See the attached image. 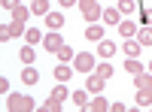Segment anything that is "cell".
I'll list each match as a JSON object with an SVG mask.
<instances>
[{"label": "cell", "instance_id": "d6986e66", "mask_svg": "<svg viewBox=\"0 0 152 112\" xmlns=\"http://www.w3.org/2000/svg\"><path fill=\"white\" fill-rule=\"evenodd\" d=\"M70 76H73V70H70L67 64H58V67H55V79H58V82H67Z\"/></svg>", "mask_w": 152, "mask_h": 112}, {"label": "cell", "instance_id": "f546056e", "mask_svg": "<svg viewBox=\"0 0 152 112\" xmlns=\"http://www.w3.org/2000/svg\"><path fill=\"white\" fill-rule=\"evenodd\" d=\"M43 112H61V103H58V100H52V97H49V103L43 106Z\"/></svg>", "mask_w": 152, "mask_h": 112}, {"label": "cell", "instance_id": "7402d4cb", "mask_svg": "<svg viewBox=\"0 0 152 112\" xmlns=\"http://www.w3.org/2000/svg\"><path fill=\"white\" fill-rule=\"evenodd\" d=\"M134 85H137V88H152V73H149V76H146V73H137Z\"/></svg>", "mask_w": 152, "mask_h": 112}, {"label": "cell", "instance_id": "5bb4252c", "mask_svg": "<svg viewBox=\"0 0 152 112\" xmlns=\"http://www.w3.org/2000/svg\"><path fill=\"white\" fill-rule=\"evenodd\" d=\"M104 76H97V73H94V76H88V91H91V94H100V91H104Z\"/></svg>", "mask_w": 152, "mask_h": 112}, {"label": "cell", "instance_id": "4316f807", "mask_svg": "<svg viewBox=\"0 0 152 112\" xmlns=\"http://www.w3.org/2000/svg\"><path fill=\"white\" fill-rule=\"evenodd\" d=\"M21 79H24V85H34L37 79H40V73H37L34 67H28V70H24V73H21Z\"/></svg>", "mask_w": 152, "mask_h": 112}, {"label": "cell", "instance_id": "ffe728a7", "mask_svg": "<svg viewBox=\"0 0 152 112\" xmlns=\"http://www.w3.org/2000/svg\"><path fill=\"white\" fill-rule=\"evenodd\" d=\"M137 43L140 46H152V27H140L137 30Z\"/></svg>", "mask_w": 152, "mask_h": 112}, {"label": "cell", "instance_id": "277c9868", "mask_svg": "<svg viewBox=\"0 0 152 112\" xmlns=\"http://www.w3.org/2000/svg\"><path fill=\"white\" fill-rule=\"evenodd\" d=\"M73 70L76 73H91L94 70V58L88 55V52H79V55L73 58Z\"/></svg>", "mask_w": 152, "mask_h": 112}, {"label": "cell", "instance_id": "9c48e42d", "mask_svg": "<svg viewBox=\"0 0 152 112\" xmlns=\"http://www.w3.org/2000/svg\"><path fill=\"white\" fill-rule=\"evenodd\" d=\"M140 43H137V40H125V48H122V52H125V58H140Z\"/></svg>", "mask_w": 152, "mask_h": 112}, {"label": "cell", "instance_id": "8fae6325", "mask_svg": "<svg viewBox=\"0 0 152 112\" xmlns=\"http://www.w3.org/2000/svg\"><path fill=\"white\" fill-rule=\"evenodd\" d=\"M85 109H88V112H107V109H110V103H107L104 97L97 94L94 100H88V106H85Z\"/></svg>", "mask_w": 152, "mask_h": 112}, {"label": "cell", "instance_id": "8992f818", "mask_svg": "<svg viewBox=\"0 0 152 112\" xmlns=\"http://www.w3.org/2000/svg\"><path fill=\"white\" fill-rule=\"evenodd\" d=\"M137 30H140V24H134L131 18H122V21H119V33L125 36V40H134Z\"/></svg>", "mask_w": 152, "mask_h": 112}, {"label": "cell", "instance_id": "3957f363", "mask_svg": "<svg viewBox=\"0 0 152 112\" xmlns=\"http://www.w3.org/2000/svg\"><path fill=\"white\" fill-rule=\"evenodd\" d=\"M24 21H9V24H3V30H0V40H12V36H24Z\"/></svg>", "mask_w": 152, "mask_h": 112}, {"label": "cell", "instance_id": "1f68e13d", "mask_svg": "<svg viewBox=\"0 0 152 112\" xmlns=\"http://www.w3.org/2000/svg\"><path fill=\"white\" fill-rule=\"evenodd\" d=\"M110 112H125V103H110Z\"/></svg>", "mask_w": 152, "mask_h": 112}, {"label": "cell", "instance_id": "9a60e30c", "mask_svg": "<svg viewBox=\"0 0 152 112\" xmlns=\"http://www.w3.org/2000/svg\"><path fill=\"white\" fill-rule=\"evenodd\" d=\"M85 36H88L91 43H100V40H104V27H97V24H88V27H85Z\"/></svg>", "mask_w": 152, "mask_h": 112}, {"label": "cell", "instance_id": "30bf717a", "mask_svg": "<svg viewBox=\"0 0 152 112\" xmlns=\"http://www.w3.org/2000/svg\"><path fill=\"white\" fill-rule=\"evenodd\" d=\"M104 21H107V24H116V27H119V21H122V12H119V6H110V9H104Z\"/></svg>", "mask_w": 152, "mask_h": 112}, {"label": "cell", "instance_id": "4fadbf2b", "mask_svg": "<svg viewBox=\"0 0 152 112\" xmlns=\"http://www.w3.org/2000/svg\"><path fill=\"white\" fill-rule=\"evenodd\" d=\"M46 27H52V30L64 27V15H61V12H49L46 15Z\"/></svg>", "mask_w": 152, "mask_h": 112}, {"label": "cell", "instance_id": "836d02e7", "mask_svg": "<svg viewBox=\"0 0 152 112\" xmlns=\"http://www.w3.org/2000/svg\"><path fill=\"white\" fill-rule=\"evenodd\" d=\"M149 73H152V61H149Z\"/></svg>", "mask_w": 152, "mask_h": 112}, {"label": "cell", "instance_id": "d6a6232c", "mask_svg": "<svg viewBox=\"0 0 152 112\" xmlns=\"http://www.w3.org/2000/svg\"><path fill=\"white\" fill-rule=\"evenodd\" d=\"M61 6H76V0H58Z\"/></svg>", "mask_w": 152, "mask_h": 112}, {"label": "cell", "instance_id": "44dd1931", "mask_svg": "<svg viewBox=\"0 0 152 112\" xmlns=\"http://www.w3.org/2000/svg\"><path fill=\"white\" fill-rule=\"evenodd\" d=\"M31 12H37V15H49V0H34Z\"/></svg>", "mask_w": 152, "mask_h": 112}, {"label": "cell", "instance_id": "cb8c5ba5", "mask_svg": "<svg viewBox=\"0 0 152 112\" xmlns=\"http://www.w3.org/2000/svg\"><path fill=\"white\" fill-rule=\"evenodd\" d=\"M28 15H31L28 6H15L12 9V21H28Z\"/></svg>", "mask_w": 152, "mask_h": 112}, {"label": "cell", "instance_id": "f1b7e54d", "mask_svg": "<svg viewBox=\"0 0 152 112\" xmlns=\"http://www.w3.org/2000/svg\"><path fill=\"white\" fill-rule=\"evenodd\" d=\"M52 100H58V103H61V100H67V88H64V82H61L58 88L52 91Z\"/></svg>", "mask_w": 152, "mask_h": 112}, {"label": "cell", "instance_id": "603a6c76", "mask_svg": "<svg viewBox=\"0 0 152 112\" xmlns=\"http://www.w3.org/2000/svg\"><path fill=\"white\" fill-rule=\"evenodd\" d=\"M24 40H28V46H34V43H43V33L37 30V27H28V30H24Z\"/></svg>", "mask_w": 152, "mask_h": 112}, {"label": "cell", "instance_id": "484cf974", "mask_svg": "<svg viewBox=\"0 0 152 112\" xmlns=\"http://www.w3.org/2000/svg\"><path fill=\"white\" fill-rule=\"evenodd\" d=\"M18 55H21V61H24V64H34V58H37V52H34V46H24V48H21Z\"/></svg>", "mask_w": 152, "mask_h": 112}, {"label": "cell", "instance_id": "7a4b0ae2", "mask_svg": "<svg viewBox=\"0 0 152 112\" xmlns=\"http://www.w3.org/2000/svg\"><path fill=\"white\" fill-rule=\"evenodd\" d=\"M6 109H12V112H31V109H34V103L28 100V97H21V94H9Z\"/></svg>", "mask_w": 152, "mask_h": 112}, {"label": "cell", "instance_id": "ba28073f", "mask_svg": "<svg viewBox=\"0 0 152 112\" xmlns=\"http://www.w3.org/2000/svg\"><path fill=\"white\" fill-rule=\"evenodd\" d=\"M97 55L104 58V61H110L113 55H116V46H113L110 40H100V43H97Z\"/></svg>", "mask_w": 152, "mask_h": 112}, {"label": "cell", "instance_id": "5b68a950", "mask_svg": "<svg viewBox=\"0 0 152 112\" xmlns=\"http://www.w3.org/2000/svg\"><path fill=\"white\" fill-rule=\"evenodd\" d=\"M43 46H46V52H52V55H55L58 48L64 46V40H61V33H58V30H52V33H46V36H43Z\"/></svg>", "mask_w": 152, "mask_h": 112}, {"label": "cell", "instance_id": "83f0119b", "mask_svg": "<svg viewBox=\"0 0 152 112\" xmlns=\"http://www.w3.org/2000/svg\"><path fill=\"white\" fill-rule=\"evenodd\" d=\"M94 73H97V76H104V79H110V76H113V64H110V61H104Z\"/></svg>", "mask_w": 152, "mask_h": 112}, {"label": "cell", "instance_id": "4dcf8cb0", "mask_svg": "<svg viewBox=\"0 0 152 112\" xmlns=\"http://www.w3.org/2000/svg\"><path fill=\"white\" fill-rule=\"evenodd\" d=\"M0 6H3V9H9V12H12V9H15V6H21V3H18V0H0Z\"/></svg>", "mask_w": 152, "mask_h": 112}, {"label": "cell", "instance_id": "2e32d148", "mask_svg": "<svg viewBox=\"0 0 152 112\" xmlns=\"http://www.w3.org/2000/svg\"><path fill=\"white\" fill-rule=\"evenodd\" d=\"M140 27H152V6L140 3Z\"/></svg>", "mask_w": 152, "mask_h": 112}, {"label": "cell", "instance_id": "d4e9b609", "mask_svg": "<svg viewBox=\"0 0 152 112\" xmlns=\"http://www.w3.org/2000/svg\"><path fill=\"white\" fill-rule=\"evenodd\" d=\"M70 97H73V103H76V109H85V106H88V97H85V91H73Z\"/></svg>", "mask_w": 152, "mask_h": 112}, {"label": "cell", "instance_id": "ac0fdd59", "mask_svg": "<svg viewBox=\"0 0 152 112\" xmlns=\"http://www.w3.org/2000/svg\"><path fill=\"white\" fill-rule=\"evenodd\" d=\"M55 55H58V61H61V64H70V61L76 58L70 46H61V48H58V52H55Z\"/></svg>", "mask_w": 152, "mask_h": 112}, {"label": "cell", "instance_id": "7c38bea8", "mask_svg": "<svg viewBox=\"0 0 152 112\" xmlns=\"http://www.w3.org/2000/svg\"><path fill=\"white\" fill-rule=\"evenodd\" d=\"M137 106H152V88H137Z\"/></svg>", "mask_w": 152, "mask_h": 112}, {"label": "cell", "instance_id": "6da1fadb", "mask_svg": "<svg viewBox=\"0 0 152 112\" xmlns=\"http://www.w3.org/2000/svg\"><path fill=\"white\" fill-rule=\"evenodd\" d=\"M79 9H82V18H85L88 24H94L100 15H104V9H100L97 0H79Z\"/></svg>", "mask_w": 152, "mask_h": 112}, {"label": "cell", "instance_id": "52a82bcc", "mask_svg": "<svg viewBox=\"0 0 152 112\" xmlns=\"http://www.w3.org/2000/svg\"><path fill=\"white\" fill-rule=\"evenodd\" d=\"M119 12L125 18H131L134 12H140V0H119Z\"/></svg>", "mask_w": 152, "mask_h": 112}, {"label": "cell", "instance_id": "e0dca14e", "mask_svg": "<svg viewBox=\"0 0 152 112\" xmlns=\"http://www.w3.org/2000/svg\"><path fill=\"white\" fill-rule=\"evenodd\" d=\"M125 70H128L131 76H137V73H143V64L137 58H125Z\"/></svg>", "mask_w": 152, "mask_h": 112}]
</instances>
